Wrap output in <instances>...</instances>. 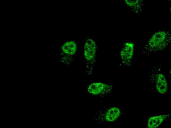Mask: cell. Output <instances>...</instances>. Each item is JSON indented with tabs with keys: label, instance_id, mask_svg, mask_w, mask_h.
<instances>
[{
	"label": "cell",
	"instance_id": "1",
	"mask_svg": "<svg viewBox=\"0 0 171 128\" xmlns=\"http://www.w3.org/2000/svg\"><path fill=\"white\" fill-rule=\"evenodd\" d=\"M97 49V45L94 40L90 38L86 40L84 48V57L86 60L95 62Z\"/></svg>",
	"mask_w": 171,
	"mask_h": 128
},
{
	"label": "cell",
	"instance_id": "2",
	"mask_svg": "<svg viewBox=\"0 0 171 128\" xmlns=\"http://www.w3.org/2000/svg\"><path fill=\"white\" fill-rule=\"evenodd\" d=\"M111 86L107 84L100 82L92 83L88 86V92L91 94L95 95L106 93L110 92Z\"/></svg>",
	"mask_w": 171,
	"mask_h": 128
},
{
	"label": "cell",
	"instance_id": "3",
	"mask_svg": "<svg viewBox=\"0 0 171 128\" xmlns=\"http://www.w3.org/2000/svg\"><path fill=\"white\" fill-rule=\"evenodd\" d=\"M133 43L128 42L124 45L120 52L121 58L123 63H126L130 62L133 56Z\"/></svg>",
	"mask_w": 171,
	"mask_h": 128
},
{
	"label": "cell",
	"instance_id": "4",
	"mask_svg": "<svg viewBox=\"0 0 171 128\" xmlns=\"http://www.w3.org/2000/svg\"><path fill=\"white\" fill-rule=\"evenodd\" d=\"M156 86L157 90L160 94H164L167 91L168 88L167 81L163 74L159 73L157 75Z\"/></svg>",
	"mask_w": 171,
	"mask_h": 128
},
{
	"label": "cell",
	"instance_id": "5",
	"mask_svg": "<svg viewBox=\"0 0 171 128\" xmlns=\"http://www.w3.org/2000/svg\"><path fill=\"white\" fill-rule=\"evenodd\" d=\"M166 34L164 32H159L155 33L150 39L149 45L151 48H156L165 40Z\"/></svg>",
	"mask_w": 171,
	"mask_h": 128
},
{
	"label": "cell",
	"instance_id": "6",
	"mask_svg": "<svg viewBox=\"0 0 171 128\" xmlns=\"http://www.w3.org/2000/svg\"><path fill=\"white\" fill-rule=\"evenodd\" d=\"M170 114L164 115L153 116L150 117L148 121L147 125L149 128H155L160 126Z\"/></svg>",
	"mask_w": 171,
	"mask_h": 128
},
{
	"label": "cell",
	"instance_id": "7",
	"mask_svg": "<svg viewBox=\"0 0 171 128\" xmlns=\"http://www.w3.org/2000/svg\"><path fill=\"white\" fill-rule=\"evenodd\" d=\"M120 113V110L118 108L112 107L108 111L106 115L105 119L108 122L114 121L118 118Z\"/></svg>",
	"mask_w": 171,
	"mask_h": 128
},
{
	"label": "cell",
	"instance_id": "8",
	"mask_svg": "<svg viewBox=\"0 0 171 128\" xmlns=\"http://www.w3.org/2000/svg\"><path fill=\"white\" fill-rule=\"evenodd\" d=\"M62 49L65 53L72 55L76 52L77 49V46L74 41H69L65 43L63 45Z\"/></svg>",
	"mask_w": 171,
	"mask_h": 128
}]
</instances>
